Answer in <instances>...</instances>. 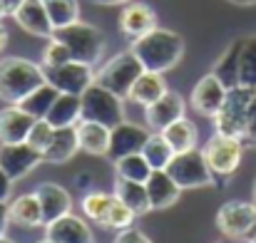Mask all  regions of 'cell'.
Wrapping results in <instances>:
<instances>
[{"label": "cell", "mask_w": 256, "mask_h": 243, "mask_svg": "<svg viewBox=\"0 0 256 243\" xmlns=\"http://www.w3.org/2000/svg\"><path fill=\"white\" fill-rule=\"evenodd\" d=\"M82 97V112L80 119H90V122H100L104 127H117L120 122H124V107H122V97H117L114 92H110L107 87L92 82Z\"/></svg>", "instance_id": "obj_5"}, {"label": "cell", "mask_w": 256, "mask_h": 243, "mask_svg": "<svg viewBox=\"0 0 256 243\" xmlns=\"http://www.w3.org/2000/svg\"><path fill=\"white\" fill-rule=\"evenodd\" d=\"M2 15H8V10H5V2L0 0V17H2Z\"/></svg>", "instance_id": "obj_47"}, {"label": "cell", "mask_w": 256, "mask_h": 243, "mask_svg": "<svg viewBox=\"0 0 256 243\" xmlns=\"http://www.w3.org/2000/svg\"><path fill=\"white\" fill-rule=\"evenodd\" d=\"M256 94V89L252 87H232L226 92V99L222 104V109L216 112L214 117V129L219 134H229V137H236L242 139L244 137V124H246V109H249V102Z\"/></svg>", "instance_id": "obj_8"}, {"label": "cell", "mask_w": 256, "mask_h": 243, "mask_svg": "<svg viewBox=\"0 0 256 243\" xmlns=\"http://www.w3.org/2000/svg\"><path fill=\"white\" fill-rule=\"evenodd\" d=\"M239 84L256 89V35L244 37L239 57Z\"/></svg>", "instance_id": "obj_34"}, {"label": "cell", "mask_w": 256, "mask_h": 243, "mask_svg": "<svg viewBox=\"0 0 256 243\" xmlns=\"http://www.w3.org/2000/svg\"><path fill=\"white\" fill-rule=\"evenodd\" d=\"M75 184H78V189L80 191H92V174H78V179H75Z\"/></svg>", "instance_id": "obj_41"}, {"label": "cell", "mask_w": 256, "mask_h": 243, "mask_svg": "<svg viewBox=\"0 0 256 243\" xmlns=\"http://www.w3.org/2000/svg\"><path fill=\"white\" fill-rule=\"evenodd\" d=\"M164 92H167V82L162 77V72H150V70H144V72L137 77V82H134V87H132V92H130L127 99H132V102L140 104V107H150V104L157 102Z\"/></svg>", "instance_id": "obj_26"}, {"label": "cell", "mask_w": 256, "mask_h": 243, "mask_svg": "<svg viewBox=\"0 0 256 243\" xmlns=\"http://www.w3.org/2000/svg\"><path fill=\"white\" fill-rule=\"evenodd\" d=\"M152 171H154V169L142 157V152L130 154V157H122V159L114 162V174H117L120 179H130V181H142V184H144Z\"/></svg>", "instance_id": "obj_32"}, {"label": "cell", "mask_w": 256, "mask_h": 243, "mask_svg": "<svg viewBox=\"0 0 256 243\" xmlns=\"http://www.w3.org/2000/svg\"><path fill=\"white\" fill-rule=\"evenodd\" d=\"M8 224H10V211H8V204H5V201H0V236L5 234Z\"/></svg>", "instance_id": "obj_42"}, {"label": "cell", "mask_w": 256, "mask_h": 243, "mask_svg": "<svg viewBox=\"0 0 256 243\" xmlns=\"http://www.w3.org/2000/svg\"><path fill=\"white\" fill-rule=\"evenodd\" d=\"M45 70L22 57L0 60V99L8 104H20L32 89L45 84Z\"/></svg>", "instance_id": "obj_2"}, {"label": "cell", "mask_w": 256, "mask_h": 243, "mask_svg": "<svg viewBox=\"0 0 256 243\" xmlns=\"http://www.w3.org/2000/svg\"><path fill=\"white\" fill-rule=\"evenodd\" d=\"M144 186H147V194H150L152 211L170 209L172 204L179 199V194H182V189L176 186V181L167 174V169H154L150 174V179L144 181Z\"/></svg>", "instance_id": "obj_20"}, {"label": "cell", "mask_w": 256, "mask_h": 243, "mask_svg": "<svg viewBox=\"0 0 256 243\" xmlns=\"http://www.w3.org/2000/svg\"><path fill=\"white\" fill-rule=\"evenodd\" d=\"M142 157L150 162L152 169H167L172 162V157H174V149L170 147V142L164 139L162 132H152L150 139H147L144 147H142Z\"/></svg>", "instance_id": "obj_30"}, {"label": "cell", "mask_w": 256, "mask_h": 243, "mask_svg": "<svg viewBox=\"0 0 256 243\" xmlns=\"http://www.w3.org/2000/svg\"><path fill=\"white\" fill-rule=\"evenodd\" d=\"M216 226L229 239L249 236L256 229V204L254 201H226L216 211Z\"/></svg>", "instance_id": "obj_9"}, {"label": "cell", "mask_w": 256, "mask_h": 243, "mask_svg": "<svg viewBox=\"0 0 256 243\" xmlns=\"http://www.w3.org/2000/svg\"><path fill=\"white\" fill-rule=\"evenodd\" d=\"M154 27H157V15H154V10H152L147 2H127V5L122 7L120 30H122L127 37L137 40V37L147 35V32L154 30Z\"/></svg>", "instance_id": "obj_19"}, {"label": "cell", "mask_w": 256, "mask_h": 243, "mask_svg": "<svg viewBox=\"0 0 256 243\" xmlns=\"http://www.w3.org/2000/svg\"><path fill=\"white\" fill-rule=\"evenodd\" d=\"M58 89L50 84V82H45V84H40L38 89H32L22 102H20V107L28 112V114H32L35 119H45L48 117V112H50V107H52V102L58 99Z\"/></svg>", "instance_id": "obj_29"}, {"label": "cell", "mask_w": 256, "mask_h": 243, "mask_svg": "<svg viewBox=\"0 0 256 243\" xmlns=\"http://www.w3.org/2000/svg\"><path fill=\"white\" fill-rule=\"evenodd\" d=\"M242 45H244V37L234 40V42L224 50V55L216 60V65H214V70H212V72L222 80V84H224L226 89L239 87V57H242Z\"/></svg>", "instance_id": "obj_27"}, {"label": "cell", "mask_w": 256, "mask_h": 243, "mask_svg": "<svg viewBox=\"0 0 256 243\" xmlns=\"http://www.w3.org/2000/svg\"><path fill=\"white\" fill-rule=\"evenodd\" d=\"M202 154H204V159H206L212 174H214V184L222 186V184L239 169L242 154H244V142L236 139V137L214 132V137L206 139Z\"/></svg>", "instance_id": "obj_4"}, {"label": "cell", "mask_w": 256, "mask_h": 243, "mask_svg": "<svg viewBox=\"0 0 256 243\" xmlns=\"http://www.w3.org/2000/svg\"><path fill=\"white\" fill-rule=\"evenodd\" d=\"M110 201H112V194H102V191H87L85 196H82V214H85L87 219H92V221H102V216H104V211H107V206H110Z\"/></svg>", "instance_id": "obj_35"}, {"label": "cell", "mask_w": 256, "mask_h": 243, "mask_svg": "<svg viewBox=\"0 0 256 243\" xmlns=\"http://www.w3.org/2000/svg\"><path fill=\"white\" fill-rule=\"evenodd\" d=\"M40 243H55V241H50V239H45V241H40Z\"/></svg>", "instance_id": "obj_50"}, {"label": "cell", "mask_w": 256, "mask_h": 243, "mask_svg": "<svg viewBox=\"0 0 256 243\" xmlns=\"http://www.w3.org/2000/svg\"><path fill=\"white\" fill-rule=\"evenodd\" d=\"M10 186H12V179L0 169V201H8V196H10Z\"/></svg>", "instance_id": "obj_40"}, {"label": "cell", "mask_w": 256, "mask_h": 243, "mask_svg": "<svg viewBox=\"0 0 256 243\" xmlns=\"http://www.w3.org/2000/svg\"><path fill=\"white\" fill-rule=\"evenodd\" d=\"M52 37L65 42V47L70 50L72 60L85 62V65H94L102 57V52H104V35H102V30L90 25V22H82V20L55 30Z\"/></svg>", "instance_id": "obj_3"}, {"label": "cell", "mask_w": 256, "mask_h": 243, "mask_svg": "<svg viewBox=\"0 0 256 243\" xmlns=\"http://www.w3.org/2000/svg\"><path fill=\"white\" fill-rule=\"evenodd\" d=\"M5 45H8V30L0 25V52L5 50Z\"/></svg>", "instance_id": "obj_45"}, {"label": "cell", "mask_w": 256, "mask_h": 243, "mask_svg": "<svg viewBox=\"0 0 256 243\" xmlns=\"http://www.w3.org/2000/svg\"><path fill=\"white\" fill-rule=\"evenodd\" d=\"M10 224L15 226H22V229H35V226H42V209H40V201H38V194H22L18 196L10 206Z\"/></svg>", "instance_id": "obj_24"}, {"label": "cell", "mask_w": 256, "mask_h": 243, "mask_svg": "<svg viewBox=\"0 0 256 243\" xmlns=\"http://www.w3.org/2000/svg\"><path fill=\"white\" fill-rule=\"evenodd\" d=\"M78 152H80V142H78L75 127H60V129H55L52 142L42 152V159L50 164H65L70 162Z\"/></svg>", "instance_id": "obj_22"}, {"label": "cell", "mask_w": 256, "mask_h": 243, "mask_svg": "<svg viewBox=\"0 0 256 243\" xmlns=\"http://www.w3.org/2000/svg\"><path fill=\"white\" fill-rule=\"evenodd\" d=\"M226 92H229V89L222 84V80H219L214 72H209V75H204L202 80L194 84L189 99H192V107H194L199 114L214 119L216 112L222 109L224 99H226Z\"/></svg>", "instance_id": "obj_13"}, {"label": "cell", "mask_w": 256, "mask_h": 243, "mask_svg": "<svg viewBox=\"0 0 256 243\" xmlns=\"http://www.w3.org/2000/svg\"><path fill=\"white\" fill-rule=\"evenodd\" d=\"M142 72H144V67H142V62L137 60V55H134L132 50H124V52L114 55V57L94 75V82L102 84V87H107L110 92H114L117 97L127 99L130 92H132V87H134V82H137V77H140Z\"/></svg>", "instance_id": "obj_6"}, {"label": "cell", "mask_w": 256, "mask_h": 243, "mask_svg": "<svg viewBox=\"0 0 256 243\" xmlns=\"http://www.w3.org/2000/svg\"><path fill=\"white\" fill-rule=\"evenodd\" d=\"M45 239L55 243H94V236L82 219L65 214L45 226Z\"/></svg>", "instance_id": "obj_18"}, {"label": "cell", "mask_w": 256, "mask_h": 243, "mask_svg": "<svg viewBox=\"0 0 256 243\" xmlns=\"http://www.w3.org/2000/svg\"><path fill=\"white\" fill-rule=\"evenodd\" d=\"M42 152H38L35 147H30L28 142H15V144H0V169L12 179H22L28 176L32 169H38V164H42Z\"/></svg>", "instance_id": "obj_11"}, {"label": "cell", "mask_w": 256, "mask_h": 243, "mask_svg": "<svg viewBox=\"0 0 256 243\" xmlns=\"http://www.w3.org/2000/svg\"><path fill=\"white\" fill-rule=\"evenodd\" d=\"M184 109H186V104H184L182 94L167 89L157 102H152L150 107H144L147 127H150L152 132H164L172 122H176V119L184 117Z\"/></svg>", "instance_id": "obj_14"}, {"label": "cell", "mask_w": 256, "mask_h": 243, "mask_svg": "<svg viewBox=\"0 0 256 243\" xmlns=\"http://www.w3.org/2000/svg\"><path fill=\"white\" fill-rule=\"evenodd\" d=\"M42 5H45L48 17H50L55 30L80 20V2L78 0H42Z\"/></svg>", "instance_id": "obj_31"}, {"label": "cell", "mask_w": 256, "mask_h": 243, "mask_svg": "<svg viewBox=\"0 0 256 243\" xmlns=\"http://www.w3.org/2000/svg\"><path fill=\"white\" fill-rule=\"evenodd\" d=\"M134 219H137V214L112 194V201H110V206H107V211H104L100 224L104 229H112V231H124V229H130L134 224Z\"/></svg>", "instance_id": "obj_33"}, {"label": "cell", "mask_w": 256, "mask_h": 243, "mask_svg": "<svg viewBox=\"0 0 256 243\" xmlns=\"http://www.w3.org/2000/svg\"><path fill=\"white\" fill-rule=\"evenodd\" d=\"M75 132H78V142H80V152L92 154V157H107V149H110V134L112 129L100 124V122H90V119H80L75 124Z\"/></svg>", "instance_id": "obj_21"}, {"label": "cell", "mask_w": 256, "mask_h": 243, "mask_svg": "<svg viewBox=\"0 0 256 243\" xmlns=\"http://www.w3.org/2000/svg\"><path fill=\"white\" fill-rule=\"evenodd\" d=\"M0 243H15V241H12V239H8V236L2 234V236H0Z\"/></svg>", "instance_id": "obj_48"}, {"label": "cell", "mask_w": 256, "mask_h": 243, "mask_svg": "<svg viewBox=\"0 0 256 243\" xmlns=\"http://www.w3.org/2000/svg\"><path fill=\"white\" fill-rule=\"evenodd\" d=\"M94 5H122V2H132V0H90Z\"/></svg>", "instance_id": "obj_43"}, {"label": "cell", "mask_w": 256, "mask_h": 243, "mask_svg": "<svg viewBox=\"0 0 256 243\" xmlns=\"http://www.w3.org/2000/svg\"><path fill=\"white\" fill-rule=\"evenodd\" d=\"M12 17L25 32H30L35 37H52V32H55L42 0H22L12 10Z\"/></svg>", "instance_id": "obj_15"}, {"label": "cell", "mask_w": 256, "mask_h": 243, "mask_svg": "<svg viewBox=\"0 0 256 243\" xmlns=\"http://www.w3.org/2000/svg\"><path fill=\"white\" fill-rule=\"evenodd\" d=\"M234 5H256V0H232Z\"/></svg>", "instance_id": "obj_46"}, {"label": "cell", "mask_w": 256, "mask_h": 243, "mask_svg": "<svg viewBox=\"0 0 256 243\" xmlns=\"http://www.w3.org/2000/svg\"><path fill=\"white\" fill-rule=\"evenodd\" d=\"M35 124V117L28 114L20 104H8L0 109V144H15L25 142L30 129Z\"/></svg>", "instance_id": "obj_17"}, {"label": "cell", "mask_w": 256, "mask_h": 243, "mask_svg": "<svg viewBox=\"0 0 256 243\" xmlns=\"http://www.w3.org/2000/svg\"><path fill=\"white\" fill-rule=\"evenodd\" d=\"M35 194H38V201H40V209H42V226H48L55 219L70 214V209H72V196L60 184L45 181L35 189Z\"/></svg>", "instance_id": "obj_16"}, {"label": "cell", "mask_w": 256, "mask_h": 243, "mask_svg": "<svg viewBox=\"0 0 256 243\" xmlns=\"http://www.w3.org/2000/svg\"><path fill=\"white\" fill-rule=\"evenodd\" d=\"M162 134H164V139L170 142V147L174 149V154H182V152L196 149V137H199V134H196L194 122H189L186 117L172 122Z\"/></svg>", "instance_id": "obj_28"}, {"label": "cell", "mask_w": 256, "mask_h": 243, "mask_svg": "<svg viewBox=\"0 0 256 243\" xmlns=\"http://www.w3.org/2000/svg\"><path fill=\"white\" fill-rule=\"evenodd\" d=\"M52 134H55V127L48 119H35V124H32V129H30V134H28L25 142L30 147H35L38 152H45L48 144L52 142Z\"/></svg>", "instance_id": "obj_37"}, {"label": "cell", "mask_w": 256, "mask_h": 243, "mask_svg": "<svg viewBox=\"0 0 256 243\" xmlns=\"http://www.w3.org/2000/svg\"><path fill=\"white\" fill-rule=\"evenodd\" d=\"M114 196L127 204L137 216H144L152 211V204H150V194H147V186L142 181H130V179H120L114 181Z\"/></svg>", "instance_id": "obj_25"}, {"label": "cell", "mask_w": 256, "mask_h": 243, "mask_svg": "<svg viewBox=\"0 0 256 243\" xmlns=\"http://www.w3.org/2000/svg\"><path fill=\"white\" fill-rule=\"evenodd\" d=\"M167 174L176 181V186L182 191L202 189V186L214 184V174H212L209 164L204 159L202 149H189V152L174 154L170 166H167Z\"/></svg>", "instance_id": "obj_7"}, {"label": "cell", "mask_w": 256, "mask_h": 243, "mask_svg": "<svg viewBox=\"0 0 256 243\" xmlns=\"http://www.w3.org/2000/svg\"><path fill=\"white\" fill-rule=\"evenodd\" d=\"M150 129L140 127V124H132V122H120L117 127H112V134H110V149H107V157L112 162L122 159V157H130V154H137L142 152L144 142L150 139Z\"/></svg>", "instance_id": "obj_12"}, {"label": "cell", "mask_w": 256, "mask_h": 243, "mask_svg": "<svg viewBox=\"0 0 256 243\" xmlns=\"http://www.w3.org/2000/svg\"><path fill=\"white\" fill-rule=\"evenodd\" d=\"M249 243H256V234H254V236H252V239H249Z\"/></svg>", "instance_id": "obj_49"}, {"label": "cell", "mask_w": 256, "mask_h": 243, "mask_svg": "<svg viewBox=\"0 0 256 243\" xmlns=\"http://www.w3.org/2000/svg\"><path fill=\"white\" fill-rule=\"evenodd\" d=\"M2 2H5V10H8V15H12V10H15V7H18L22 0H2Z\"/></svg>", "instance_id": "obj_44"}, {"label": "cell", "mask_w": 256, "mask_h": 243, "mask_svg": "<svg viewBox=\"0 0 256 243\" xmlns=\"http://www.w3.org/2000/svg\"><path fill=\"white\" fill-rule=\"evenodd\" d=\"M80 112H82V97L80 94H62L60 92L45 119L55 129H60V127H75L80 122Z\"/></svg>", "instance_id": "obj_23"}, {"label": "cell", "mask_w": 256, "mask_h": 243, "mask_svg": "<svg viewBox=\"0 0 256 243\" xmlns=\"http://www.w3.org/2000/svg\"><path fill=\"white\" fill-rule=\"evenodd\" d=\"M254 204H256V184H254Z\"/></svg>", "instance_id": "obj_51"}, {"label": "cell", "mask_w": 256, "mask_h": 243, "mask_svg": "<svg viewBox=\"0 0 256 243\" xmlns=\"http://www.w3.org/2000/svg\"><path fill=\"white\" fill-rule=\"evenodd\" d=\"M114 243H152L142 231H137V229H124V231H117V239Z\"/></svg>", "instance_id": "obj_39"}, {"label": "cell", "mask_w": 256, "mask_h": 243, "mask_svg": "<svg viewBox=\"0 0 256 243\" xmlns=\"http://www.w3.org/2000/svg\"><path fill=\"white\" fill-rule=\"evenodd\" d=\"M42 70H45V80L62 94H82L94 82L92 65L78 62V60H70L58 67H42Z\"/></svg>", "instance_id": "obj_10"}, {"label": "cell", "mask_w": 256, "mask_h": 243, "mask_svg": "<svg viewBox=\"0 0 256 243\" xmlns=\"http://www.w3.org/2000/svg\"><path fill=\"white\" fill-rule=\"evenodd\" d=\"M130 50L137 55V60L142 62L144 70L162 72L164 75L167 70H172L182 60V55H184V40L174 30L154 27L147 35L137 37Z\"/></svg>", "instance_id": "obj_1"}, {"label": "cell", "mask_w": 256, "mask_h": 243, "mask_svg": "<svg viewBox=\"0 0 256 243\" xmlns=\"http://www.w3.org/2000/svg\"><path fill=\"white\" fill-rule=\"evenodd\" d=\"M242 142L256 147V94L252 97L249 109H246V124H244V137H242Z\"/></svg>", "instance_id": "obj_38"}, {"label": "cell", "mask_w": 256, "mask_h": 243, "mask_svg": "<svg viewBox=\"0 0 256 243\" xmlns=\"http://www.w3.org/2000/svg\"><path fill=\"white\" fill-rule=\"evenodd\" d=\"M70 60H72V55L65 47V42H60L58 37H48V45L42 50V67H58V65H65Z\"/></svg>", "instance_id": "obj_36"}]
</instances>
